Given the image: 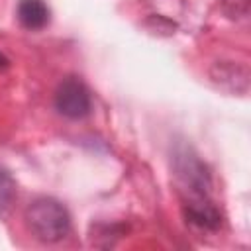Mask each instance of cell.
<instances>
[{
  "instance_id": "6da1fadb",
  "label": "cell",
  "mask_w": 251,
  "mask_h": 251,
  "mask_svg": "<svg viewBox=\"0 0 251 251\" xmlns=\"http://www.w3.org/2000/svg\"><path fill=\"white\" fill-rule=\"evenodd\" d=\"M25 222L31 233L41 241H59L69 233L71 218L67 208L55 198H37L25 210Z\"/></svg>"
},
{
  "instance_id": "7a4b0ae2",
  "label": "cell",
  "mask_w": 251,
  "mask_h": 251,
  "mask_svg": "<svg viewBox=\"0 0 251 251\" xmlns=\"http://www.w3.org/2000/svg\"><path fill=\"white\" fill-rule=\"evenodd\" d=\"M55 108L67 118H84L90 112V92L76 76H67L55 90Z\"/></svg>"
},
{
  "instance_id": "3957f363",
  "label": "cell",
  "mask_w": 251,
  "mask_h": 251,
  "mask_svg": "<svg viewBox=\"0 0 251 251\" xmlns=\"http://www.w3.org/2000/svg\"><path fill=\"white\" fill-rule=\"evenodd\" d=\"M18 20L27 29H41L49 24L51 12H49V6L43 0H20Z\"/></svg>"
},
{
  "instance_id": "277c9868",
  "label": "cell",
  "mask_w": 251,
  "mask_h": 251,
  "mask_svg": "<svg viewBox=\"0 0 251 251\" xmlns=\"http://www.w3.org/2000/svg\"><path fill=\"white\" fill-rule=\"evenodd\" d=\"M16 200V182L0 169V216H6Z\"/></svg>"
},
{
  "instance_id": "5b68a950",
  "label": "cell",
  "mask_w": 251,
  "mask_h": 251,
  "mask_svg": "<svg viewBox=\"0 0 251 251\" xmlns=\"http://www.w3.org/2000/svg\"><path fill=\"white\" fill-rule=\"evenodd\" d=\"M6 67H8V59L0 53V69H6Z\"/></svg>"
}]
</instances>
